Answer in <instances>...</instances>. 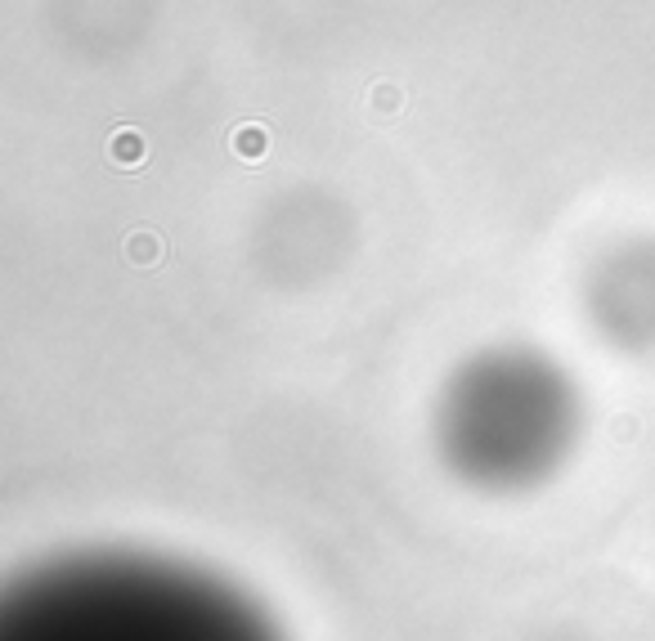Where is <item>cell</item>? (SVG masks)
Instances as JSON below:
<instances>
[{"mask_svg": "<svg viewBox=\"0 0 655 641\" xmlns=\"http://www.w3.org/2000/svg\"><path fill=\"white\" fill-rule=\"evenodd\" d=\"M579 440V390L548 355L498 346L472 355L436 404V444L458 480L516 494L548 480Z\"/></svg>", "mask_w": 655, "mask_h": 641, "instance_id": "2", "label": "cell"}, {"mask_svg": "<svg viewBox=\"0 0 655 641\" xmlns=\"http://www.w3.org/2000/svg\"><path fill=\"white\" fill-rule=\"evenodd\" d=\"M588 310L615 346H655V238H633L602 256L588 283Z\"/></svg>", "mask_w": 655, "mask_h": 641, "instance_id": "3", "label": "cell"}, {"mask_svg": "<svg viewBox=\"0 0 655 641\" xmlns=\"http://www.w3.org/2000/svg\"><path fill=\"white\" fill-rule=\"evenodd\" d=\"M0 641H283L229 583L158 556L90 552L5 592Z\"/></svg>", "mask_w": 655, "mask_h": 641, "instance_id": "1", "label": "cell"}]
</instances>
